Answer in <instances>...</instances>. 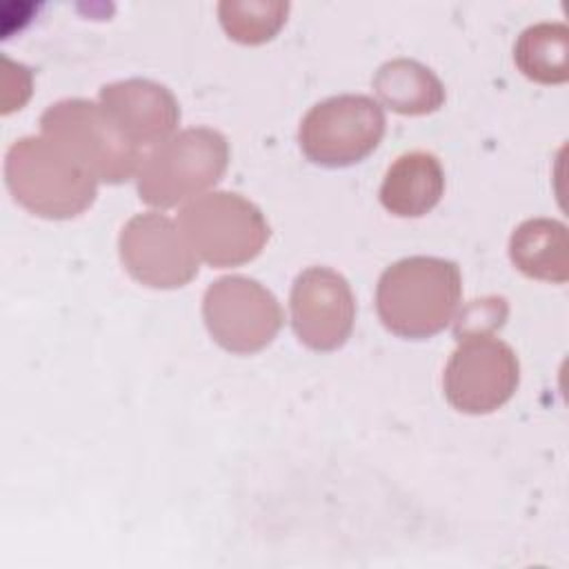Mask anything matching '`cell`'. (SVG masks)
<instances>
[{
	"mask_svg": "<svg viewBox=\"0 0 569 569\" xmlns=\"http://www.w3.org/2000/svg\"><path fill=\"white\" fill-rule=\"evenodd\" d=\"M460 298L462 276L453 260L409 256L389 264L378 278L376 311L391 333L425 340L456 318Z\"/></svg>",
	"mask_w": 569,
	"mask_h": 569,
	"instance_id": "6da1fadb",
	"label": "cell"
},
{
	"mask_svg": "<svg viewBox=\"0 0 569 569\" xmlns=\"http://www.w3.org/2000/svg\"><path fill=\"white\" fill-rule=\"evenodd\" d=\"M4 182L18 204L49 220L76 218L98 196V180L44 136H24L7 149Z\"/></svg>",
	"mask_w": 569,
	"mask_h": 569,
	"instance_id": "7a4b0ae2",
	"label": "cell"
},
{
	"mask_svg": "<svg viewBox=\"0 0 569 569\" xmlns=\"http://www.w3.org/2000/svg\"><path fill=\"white\" fill-rule=\"evenodd\" d=\"M40 136L67 151L98 182L120 184L138 173L142 151L100 102L64 98L40 116Z\"/></svg>",
	"mask_w": 569,
	"mask_h": 569,
	"instance_id": "3957f363",
	"label": "cell"
},
{
	"mask_svg": "<svg viewBox=\"0 0 569 569\" xmlns=\"http://www.w3.org/2000/svg\"><path fill=\"white\" fill-rule=\"evenodd\" d=\"M229 142L209 127H189L156 144L140 162V200L169 209L198 198L227 171Z\"/></svg>",
	"mask_w": 569,
	"mask_h": 569,
	"instance_id": "277c9868",
	"label": "cell"
},
{
	"mask_svg": "<svg viewBox=\"0 0 569 569\" xmlns=\"http://www.w3.org/2000/svg\"><path fill=\"white\" fill-rule=\"evenodd\" d=\"M176 222L198 260L218 269L253 260L271 236L260 207L231 191H211L189 200Z\"/></svg>",
	"mask_w": 569,
	"mask_h": 569,
	"instance_id": "5b68a950",
	"label": "cell"
},
{
	"mask_svg": "<svg viewBox=\"0 0 569 569\" xmlns=\"http://www.w3.org/2000/svg\"><path fill=\"white\" fill-rule=\"evenodd\" d=\"M385 111L362 93H340L313 104L298 127L302 153L320 167H349L365 160L385 136Z\"/></svg>",
	"mask_w": 569,
	"mask_h": 569,
	"instance_id": "8992f818",
	"label": "cell"
},
{
	"mask_svg": "<svg viewBox=\"0 0 569 569\" xmlns=\"http://www.w3.org/2000/svg\"><path fill=\"white\" fill-rule=\"evenodd\" d=\"M520 382V362L516 351L493 333L458 338L442 387L447 402L471 416L500 409L511 400Z\"/></svg>",
	"mask_w": 569,
	"mask_h": 569,
	"instance_id": "52a82bcc",
	"label": "cell"
},
{
	"mask_svg": "<svg viewBox=\"0 0 569 569\" xmlns=\"http://www.w3.org/2000/svg\"><path fill=\"white\" fill-rule=\"evenodd\" d=\"M202 318L211 338L231 353L264 349L282 327L278 298L249 276H222L202 296Z\"/></svg>",
	"mask_w": 569,
	"mask_h": 569,
	"instance_id": "ba28073f",
	"label": "cell"
},
{
	"mask_svg": "<svg viewBox=\"0 0 569 569\" xmlns=\"http://www.w3.org/2000/svg\"><path fill=\"white\" fill-rule=\"evenodd\" d=\"M118 251L129 276L153 289H176L198 273V256L178 222L160 211L129 218L118 238Z\"/></svg>",
	"mask_w": 569,
	"mask_h": 569,
	"instance_id": "9c48e42d",
	"label": "cell"
},
{
	"mask_svg": "<svg viewBox=\"0 0 569 569\" xmlns=\"http://www.w3.org/2000/svg\"><path fill=\"white\" fill-rule=\"evenodd\" d=\"M291 327L313 351L340 349L353 331L356 298L342 273L331 267H307L291 284Z\"/></svg>",
	"mask_w": 569,
	"mask_h": 569,
	"instance_id": "30bf717a",
	"label": "cell"
},
{
	"mask_svg": "<svg viewBox=\"0 0 569 569\" xmlns=\"http://www.w3.org/2000/svg\"><path fill=\"white\" fill-rule=\"evenodd\" d=\"M100 104L127 133L131 142L156 147L173 136L180 122L176 96L160 82L149 78H127L109 82L100 89Z\"/></svg>",
	"mask_w": 569,
	"mask_h": 569,
	"instance_id": "8fae6325",
	"label": "cell"
},
{
	"mask_svg": "<svg viewBox=\"0 0 569 569\" xmlns=\"http://www.w3.org/2000/svg\"><path fill=\"white\" fill-rule=\"evenodd\" d=\"M445 193V171L429 151H409L393 160L380 184L382 207L398 218L429 213Z\"/></svg>",
	"mask_w": 569,
	"mask_h": 569,
	"instance_id": "7c38bea8",
	"label": "cell"
},
{
	"mask_svg": "<svg viewBox=\"0 0 569 569\" xmlns=\"http://www.w3.org/2000/svg\"><path fill=\"white\" fill-rule=\"evenodd\" d=\"M509 258L518 271L547 282L569 278L567 227L553 218H529L509 238Z\"/></svg>",
	"mask_w": 569,
	"mask_h": 569,
	"instance_id": "4fadbf2b",
	"label": "cell"
},
{
	"mask_svg": "<svg viewBox=\"0 0 569 569\" xmlns=\"http://www.w3.org/2000/svg\"><path fill=\"white\" fill-rule=\"evenodd\" d=\"M378 98L396 113L425 116L445 102V84L422 62L413 58H393L378 67L373 76Z\"/></svg>",
	"mask_w": 569,
	"mask_h": 569,
	"instance_id": "5bb4252c",
	"label": "cell"
},
{
	"mask_svg": "<svg viewBox=\"0 0 569 569\" xmlns=\"http://www.w3.org/2000/svg\"><path fill=\"white\" fill-rule=\"evenodd\" d=\"M513 60L533 82L560 84L569 76V29L562 22H536L527 27L516 44Z\"/></svg>",
	"mask_w": 569,
	"mask_h": 569,
	"instance_id": "9a60e30c",
	"label": "cell"
},
{
	"mask_svg": "<svg viewBox=\"0 0 569 569\" xmlns=\"http://www.w3.org/2000/svg\"><path fill=\"white\" fill-rule=\"evenodd\" d=\"M289 2L282 0H222L218 18L227 36L242 44L271 40L287 22Z\"/></svg>",
	"mask_w": 569,
	"mask_h": 569,
	"instance_id": "2e32d148",
	"label": "cell"
},
{
	"mask_svg": "<svg viewBox=\"0 0 569 569\" xmlns=\"http://www.w3.org/2000/svg\"><path fill=\"white\" fill-rule=\"evenodd\" d=\"M509 316V305L502 296H485L480 300H471L456 320L453 333L456 340L462 336L476 333H493L498 331Z\"/></svg>",
	"mask_w": 569,
	"mask_h": 569,
	"instance_id": "e0dca14e",
	"label": "cell"
}]
</instances>
